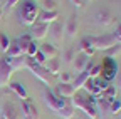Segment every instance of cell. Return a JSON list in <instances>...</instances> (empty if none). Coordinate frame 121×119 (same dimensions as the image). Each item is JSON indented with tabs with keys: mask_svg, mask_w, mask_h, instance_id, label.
I'll return each instance as SVG.
<instances>
[{
	"mask_svg": "<svg viewBox=\"0 0 121 119\" xmlns=\"http://www.w3.org/2000/svg\"><path fill=\"white\" fill-rule=\"evenodd\" d=\"M74 57H76V49H74V47H71V49H67V50L64 52V61H66V62H72Z\"/></svg>",
	"mask_w": 121,
	"mask_h": 119,
	"instance_id": "1f68e13d",
	"label": "cell"
},
{
	"mask_svg": "<svg viewBox=\"0 0 121 119\" xmlns=\"http://www.w3.org/2000/svg\"><path fill=\"white\" fill-rule=\"evenodd\" d=\"M111 19H113V15H111V12H109L108 8H99V10L94 13V22H96L98 25H101V27L109 25V24H111Z\"/></svg>",
	"mask_w": 121,
	"mask_h": 119,
	"instance_id": "ba28073f",
	"label": "cell"
},
{
	"mask_svg": "<svg viewBox=\"0 0 121 119\" xmlns=\"http://www.w3.org/2000/svg\"><path fill=\"white\" fill-rule=\"evenodd\" d=\"M42 10H47V12L57 10V2L56 0H42Z\"/></svg>",
	"mask_w": 121,
	"mask_h": 119,
	"instance_id": "83f0119b",
	"label": "cell"
},
{
	"mask_svg": "<svg viewBox=\"0 0 121 119\" xmlns=\"http://www.w3.org/2000/svg\"><path fill=\"white\" fill-rule=\"evenodd\" d=\"M44 101H45V104H47V107L51 111H54V112H57L59 109H62L64 104H66V99L59 97L57 94H54L52 91H49V89L44 91Z\"/></svg>",
	"mask_w": 121,
	"mask_h": 119,
	"instance_id": "8992f818",
	"label": "cell"
},
{
	"mask_svg": "<svg viewBox=\"0 0 121 119\" xmlns=\"http://www.w3.org/2000/svg\"><path fill=\"white\" fill-rule=\"evenodd\" d=\"M81 52L82 54H86V55H93L94 54V47L93 45H91V42H89V39L87 37H84L82 40H81Z\"/></svg>",
	"mask_w": 121,
	"mask_h": 119,
	"instance_id": "484cf974",
	"label": "cell"
},
{
	"mask_svg": "<svg viewBox=\"0 0 121 119\" xmlns=\"http://www.w3.org/2000/svg\"><path fill=\"white\" fill-rule=\"evenodd\" d=\"M118 62L114 61V59H111V57H106L104 61H103V64H101V76H103V81H106V82H109V81H113L114 77H116V74H118Z\"/></svg>",
	"mask_w": 121,
	"mask_h": 119,
	"instance_id": "277c9868",
	"label": "cell"
},
{
	"mask_svg": "<svg viewBox=\"0 0 121 119\" xmlns=\"http://www.w3.org/2000/svg\"><path fill=\"white\" fill-rule=\"evenodd\" d=\"M4 61L12 67V70H17V69H22L25 67V62H27V57L25 55H19V57H4Z\"/></svg>",
	"mask_w": 121,
	"mask_h": 119,
	"instance_id": "4fadbf2b",
	"label": "cell"
},
{
	"mask_svg": "<svg viewBox=\"0 0 121 119\" xmlns=\"http://www.w3.org/2000/svg\"><path fill=\"white\" fill-rule=\"evenodd\" d=\"M9 45H10V40H9V37H7L5 34H0V49H2L4 52H7Z\"/></svg>",
	"mask_w": 121,
	"mask_h": 119,
	"instance_id": "4dcf8cb0",
	"label": "cell"
},
{
	"mask_svg": "<svg viewBox=\"0 0 121 119\" xmlns=\"http://www.w3.org/2000/svg\"><path fill=\"white\" fill-rule=\"evenodd\" d=\"M71 79H72V74L71 72H62V74H60V82L71 84Z\"/></svg>",
	"mask_w": 121,
	"mask_h": 119,
	"instance_id": "e575fe53",
	"label": "cell"
},
{
	"mask_svg": "<svg viewBox=\"0 0 121 119\" xmlns=\"http://www.w3.org/2000/svg\"><path fill=\"white\" fill-rule=\"evenodd\" d=\"M87 64H89V55L79 52V54H76L74 57V69H76V74H79V72H84L87 69Z\"/></svg>",
	"mask_w": 121,
	"mask_h": 119,
	"instance_id": "9c48e42d",
	"label": "cell"
},
{
	"mask_svg": "<svg viewBox=\"0 0 121 119\" xmlns=\"http://www.w3.org/2000/svg\"><path fill=\"white\" fill-rule=\"evenodd\" d=\"M72 104L71 106L76 109H82L86 116H89L91 119H98V107H96V97L89 96L87 92H74V96L71 97Z\"/></svg>",
	"mask_w": 121,
	"mask_h": 119,
	"instance_id": "6da1fadb",
	"label": "cell"
},
{
	"mask_svg": "<svg viewBox=\"0 0 121 119\" xmlns=\"http://www.w3.org/2000/svg\"><path fill=\"white\" fill-rule=\"evenodd\" d=\"M57 114H59V117H62V119H72V116H74V107L71 106V104L66 102L64 107L57 111Z\"/></svg>",
	"mask_w": 121,
	"mask_h": 119,
	"instance_id": "cb8c5ba5",
	"label": "cell"
},
{
	"mask_svg": "<svg viewBox=\"0 0 121 119\" xmlns=\"http://www.w3.org/2000/svg\"><path fill=\"white\" fill-rule=\"evenodd\" d=\"M47 34H49V25H47V24H39V22H35V24L32 25V39L42 40Z\"/></svg>",
	"mask_w": 121,
	"mask_h": 119,
	"instance_id": "8fae6325",
	"label": "cell"
},
{
	"mask_svg": "<svg viewBox=\"0 0 121 119\" xmlns=\"http://www.w3.org/2000/svg\"><path fill=\"white\" fill-rule=\"evenodd\" d=\"M22 116L24 119H37V107L29 99L22 101Z\"/></svg>",
	"mask_w": 121,
	"mask_h": 119,
	"instance_id": "30bf717a",
	"label": "cell"
},
{
	"mask_svg": "<svg viewBox=\"0 0 121 119\" xmlns=\"http://www.w3.org/2000/svg\"><path fill=\"white\" fill-rule=\"evenodd\" d=\"M39 52V45H37V42L35 40H32L29 44V47H27V50H25V57H29V59H32L35 54Z\"/></svg>",
	"mask_w": 121,
	"mask_h": 119,
	"instance_id": "4316f807",
	"label": "cell"
},
{
	"mask_svg": "<svg viewBox=\"0 0 121 119\" xmlns=\"http://www.w3.org/2000/svg\"><path fill=\"white\" fill-rule=\"evenodd\" d=\"M45 69H47V72L51 74V76H57V74H60V70H59V59H56V57L49 59Z\"/></svg>",
	"mask_w": 121,
	"mask_h": 119,
	"instance_id": "7402d4cb",
	"label": "cell"
},
{
	"mask_svg": "<svg viewBox=\"0 0 121 119\" xmlns=\"http://www.w3.org/2000/svg\"><path fill=\"white\" fill-rule=\"evenodd\" d=\"M12 74H13L12 67L4 61V57H2V59H0V87H5V86L10 84Z\"/></svg>",
	"mask_w": 121,
	"mask_h": 119,
	"instance_id": "52a82bcc",
	"label": "cell"
},
{
	"mask_svg": "<svg viewBox=\"0 0 121 119\" xmlns=\"http://www.w3.org/2000/svg\"><path fill=\"white\" fill-rule=\"evenodd\" d=\"M39 50L45 55V59H54V57H57V49H56V45H52V44H40L39 45Z\"/></svg>",
	"mask_w": 121,
	"mask_h": 119,
	"instance_id": "9a60e30c",
	"label": "cell"
},
{
	"mask_svg": "<svg viewBox=\"0 0 121 119\" xmlns=\"http://www.w3.org/2000/svg\"><path fill=\"white\" fill-rule=\"evenodd\" d=\"M2 119H17V109L12 102L5 104L2 109Z\"/></svg>",
	"mask_w": 121,
	"mask_h": 119,
	"instance_id": "e0dca14e",
	"label": "cell"
},
{
	"mask_svg": "<svg viewBox=\"0 0 121 119\" xmlns=\"http://www.w3.org/2000/svg\"><path fill=\"white\" fill-rule=\"evenodd\" d=\"M116 84H118V87L121 89V67H118V74H116Z\"/></svg>",
	"mask_w": 121,
	"mask_h": 119,
	"instance_id": "8d00e7d4",
	"label": "cell"
},
{
	"mask_svg": "<svg viewBox=\"0 0 121 119\" xmlns=\"http://www.w3.org/2000/svg\"><path fill=\"white\" fill-rule=\"evenodd\" d=\"M66 32H67L69 37H74L76 32H78V17H76V13H72V15L69 17L67 25H66Z\"/></svg>",
	"mask_w": 121,
	"mask_h": 119,
	"instance_id": "2e32d148",
	"label": "cell"
},
{
	"mask_svg": "<svg viewBox=\"0 0 121 119\" xmlns=\"http://www.w3.org/2000/svg\"><path fill=\"white\" fill-rule=\"evenodd\" d=\"M121 111V101L119 99H114L111 104H109V112L111 114H118Z\"/></svg>",
	"mask_w": 121,
	"mask_h": 119,
	"instance_id": "f546056e",
	"label": "cell"
},
{
	"mask_svg": "<svg viewBox=\"0 0 121 119\" xmlns=\"http://www.w3.org/2000/svg\"><path fill=\"white\" fill-rule=\"evenodd\" d=\"M9 86H10V89H12V91H13L15 94H17V96H19L22 101L29 99V96H27V91H25V87H24L20 82H10Z\"/></svg>",
	"mask_w": 121,
	"mask_h": 119,
	"instance_id": "ac0fdd59",
	"label": "cell"
},
{
	"mask_svg": "<svg viewBox=\"0 0 121 119\" xmlns=\"http://www.w3.org/2000/svg\"><path fill=\"white\" fill-rule=\"evenodd\" d=\"M87 77H89V72H87V70H84V72H79V74H76V81H74V84H72L74 91L81 89V87L84 86V82H86V79H87Z\"/></svg>",
	"mask_w": 121,
	"mask_h": 119,
	"instance_id": "44dd1931",
	"label": "cell"
},
{
	"mask_svg": "<svg viewBox=\"0 0 121 119\" xmlns=\"http://www.w3.org/2000/svg\"><path fill=\"white\" fill-rule=\"evenodd\" d=\"M32 59H34V61H35L37 64H40V66H44L45 62H47V59H45V55H44V54H42L40 50H39V52H37V54H35V55H34Z\"/></svg>",
	"mask_w": 121,
	"mask_h": 119,
	"instance_id": "836d02e7",
	"label": "cell"
},
{
	"mask_svg": "<svg viewBox=\"0 0 121 119\" xmlns=\"http://www.w3.org/2000/svg\"><path fill=\"white\" fill-rule=\"evenodd\" d=\"M84 2H89V0H84Z\"/></svg>",
	"mask_w": 121,
	"mask_h": 119,
	"instance_id": "f35d334b",
	"label": "cell"
},
{
	"mask_svg": "<svg viewBox=\"0 0 121 119\" xmlns=\"http://www.w3.org/2000/svg\"><path fill=\"white\" fill-rule=\"evenodd\" d=\"M57 17H59V12L57 10H54V12H47V10H40L39 12V17H37V22L39 24H54L56 20H57Z\"/></svg>",
	"mask_w": 121,
	"mask_h": 119,
	"instance_id": "7c38bea8",
	"label": "cell"
},
{
	"mask_svg": "<svg viewBox=\"0 0 121 119\" xmlns=\"http://www.w3.org/2000/svg\"><path fill=\"white\" fill-rule=\"evenodd\" d=\"M34 39H32V35H29V34H25V35H22V37H19L17 39V42H19V47H20V50H22V54L25 55V50H27V47H29V44L32 42Z\"/></svg>",
	"mask_w": 121,
	"mask_h": 119,
	"instance_id": "d4e9b609",
	"label": "cell"
},
{
	"mask_svg": "<svg viewBox=\"0 0 121 119\" xmlns=\"http://www.w3.org/2000/svg\"><path fill=\"white\" fill-rule=\"evenodd\" d=\"M39 5L34 2V0H24L20 4L19 10H17V17H19V22L24 24V25H30L32 27L35 22H37V17H39Z\"/></svg>",
	"mask_w": 121,
	"mask_h": 119,
	"instance_id": "7a4b0ae2",
	"label": "cell"
},
{
	"mask_svg": "<svg viewBox=\"0 0 121 119\" xmlns=\"http://www.w3.org/2000/svg\"><path fill=\"white\" fill-rule=\"evenodd\" d=\"M74 87H72V84H66V82H60L59 86H57V96L59 97H62V99H71L72 96H74Z\"/></svg>",
	"mask_w": 121,
	"mask_h": 119,
	"instance_id": "5bb4252c",
	"label": "cell"
},
{
	"mask_svg": "<svg viewBox=\"0 0 121 119\" xmlns=\"http://www.w3.org/2000/svg\"><path fill=\"white\" fill-rule=\"evenodd\" d=\"M91 45L94 47V50H108L116 44V39L113 34H103V35H91L87 37Z\"/></svg>",
	"mask_w": 121,
	"mask_h": 119,
	"instance_id": "3957f363",
	"label": "cell"
},
{
	"mask_svg": "<svg viewBox=\"0 0 121 119\" xmlns=\"http://www.w3.org/2000/svg\"><path fill=\"white\" fill-rule=\"evenodd\" d=\"M7 57H19V55H24L22 54V50H20V47H19V42L17 40H12L10 42V45H9V49H7Z\"/></svg>",
	"mask_w": 121,
	"mask_h": 119,
	"instance_id": "ffe728a7",
	"label": "cell"
},
{
	"mask_svg": "<svg viewBox=\"0 0 121 119\" xmlns=\"http://www.w3.org/2000/svg\"><path fill=\"white\" fill-rule=\"evenodd\" d=\"M113 35H114V39H116V44H121V22L118 24V27H116V32H114Z\"/></svg>",
	"mask_w": 121,
	"mask_h": 119,
	"instance_id": "d590c367",
	"label": "cell"
},
{
	"mask_svg": "<svg viewBox=\"0 0 121 119\" xmlns=\"http://www.w3.org/2000/svg\"><path fill=\"white\" fill-rule=\"evenodd\" d=\"M99 76H101V66H94V67H91V69H89V77L98 79Z\"/></svg>",
	"mask_w": 121,
	"mask_h": 119,
	"instance_id": "d6a6232c",
	"label": "cell"
},
{
	"mask_svg": "<svg viewBox=\"0 0 121 119\" xmlns=\"http://www.w3.org/2000/svg\"><path fill=\"white\" fill-rule=\"evenodd\" d=\"M121 52V44H114L113 47H109L108 50H104V54H106V57H114V55H118Z\"/></svg>",
	"mask_w": 121,
	"mask_h": 119,
	"instance_id": "f1b7e54d",
	"label": "cell"
},
{
	"mask_svg": "<svg viewBox=\"0 0 121 119\" xmlns=\"http://www.w3.org/2000/svg\"><path fill=\"white\" fill-rule=\"evenodd\" d=\"M101 97H103V99H106L108 102H113V101L116 99V86H111V84H109V86L103 91Z\"/></svg>",
	"mask_w": 121,
	"mask_h": 119,
	"instance_id": "603a6c76",
	"label": "cell"
},
{
	"mask_svg": "<svg viewBox=\"0 0 121 119\" xmlns=\"http://www.w3.org/2000/svg\"><path fill=\"white\" fill-rule=\"evenodd\" d=\"M49 30H51V34H52V37H54V40L57 44L62 42V25H60L59 22H54L52 27H49Z\"/></svg>",
	"mask_w": 121,
	"mask_h": 119,
	"instance_id": "d6986e66",
	"label": "cell"
},
{
	"mask_svg": "<svg viewBox=\"0 0 121 119\" xmlns=\"http://www.w3.org/2000/svg\"><path fill=\"white\" fill-rule=\"evenodd\" d=\"M17 2H19V0H9V7H13Z\"/></svg>",
	"mask_w": 121,
	"mask_h": 119,
	"instance_id": "74e56055",
	"label": "cell"
},
{
	"mask_svg": "<svg viewBox=\"0 0 121 119\" xmlns=\"http://www.w3.org/2000/svg\"><path fill=\"white\" fill-rule=\"evenodd\" d=\"M25 67H29L30 70H32V74L39 79V81H42L44 84H49V76L51 74L47 72V69H45L44 66H40V64H37L34 59H29L27 57V62H25Z\"/></svg>",
	"mask_w": 121,
	"mask_h": 119,
	"instance_id": "5b68a950",
	"label": "cell"
}]
</instances>
